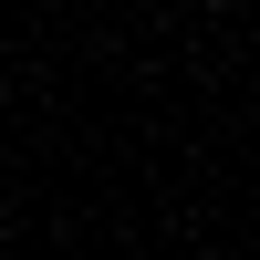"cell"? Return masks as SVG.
I'll return each mask as SVG.
<instances>
[{"instance_id":"1","label":"cell","mask_w":260,"mask_h":260,"mask_svg":"<svg viewBox=\"0 0 260 260\" xmlns=\"http://www.w3.org/2000/svg\"><path fill=\"white\" fill-rule=\"evenodd\" d=\"M198 11H229V0H198Z\"/></svg>"}]
</instances>
